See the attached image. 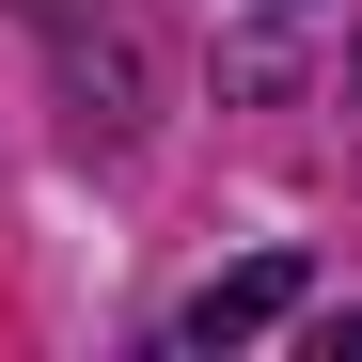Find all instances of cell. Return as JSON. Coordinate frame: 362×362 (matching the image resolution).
<instances>
[{"instance_id": "6da1fadb", "label": "cell", "mask_w": 362, "mask_h": 362, "mask_svg": "<svg viewBox=\"0 0 362 362\" xmlns=\"http://www.w3.org/2000/svg\"><path fill=\"white\" fill-rule=\"evenodd\" d=\"M284 315H299V268L268 252V268H236V284H205V299H189L173 331H189V346H252V331H284Z\"/></svg>"}]
</instances>
